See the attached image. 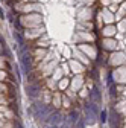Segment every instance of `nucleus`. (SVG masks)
<instances>
[{"label": "nucleus", "mask_w": 126, "mask_h": 128, "mask_svg": "<svg viewBox=\"0 0 126 128\" xmlns=\"http://www.w3.org/2000/svg\"><path fill=\"white\" fill-rule=\"evenodd\" d=\"M62 120H64L62 114L59 113V111H56V113L49 114V116L46 118L44 128H61V126H62Z\"/></svg>", "instance_id": "obj_1"}, {"label": "nucleus", "mask_w": 126, "mask_h": 128, "mask_svg": "<svg viewBox=\"0 0 126 128\" xmlns=\"http://www.w3.org/2000/svg\"><path fill=\"white\" fill-rule=\"evenodd\" d=\"M50 111H52L50 107L43 105V104H37V107H35V118H38V119H46L47 116L50 114Z\"/></svg>", "instance_id": "obj_2"}, {"label": "nucleus", "mask_w": 126, "mask_h": 128, "mask_svg": "<svg viewBox=\"0 0 126 128\" xmlns=\"http://www.w3.org/2000/svg\"><path fill=\"white\" fill-rule=\"evenodd\" d=\"M85 116H87V120L90 124H93L97 118V108L94 104H87L85 105Z\"/></svg>", "instance_id": "obj_3"}, {"label": "nucleus", "mask_w": 126, "mask_h": 128, "mask_svg": "<svg viewBox=\"0 0 126 128\" xmlns=\"http://www.w3.org/2000/svg\"><path fill=\"white\" fill-rule=\"evenodd\" d=\"M21 64H23L24 72L29 73V70H30V58H29V55L26 52H23V55H21Z\"/></svg>", "instance_id": "obj_4"}, {"label": "nucleus", "mask_w": 126, "mask_h": 128, "mask_svg": "<svg viewBox=\"0 0 126 128\" xmlns=\"http://www.w3.org/2000/svg\"><path fill=\"white\" fill-rule=\"evenodd\" d=\"M27 94L32 96V98H37V96L40 94V87L37 84H30L27 86Z\"/></svg>", "instance_id": "obj_5"}, {"label": "nucleus", "mask_w": 126, "mask_h": 128, "mask_svg": "<svg viewBox=\"0 0 126 128\" xmlns=\"http://www.w3.org/2000/svg\"><path fill=\"white\" fill-rule=\"evenodd\" d=\"M90 96H91V99L94 101V102H100V94H99V92H97V88H93L91 90V93H90Z\"/></svg>", "instance_id": "obj_6"}, {"label": "nucleus", "mask_w": 126, "mask_h": 128, "mask_svg": "<svg viewBox=\"0 0 126 128\" xmlns=\"http://www.w3.org/2000/svg\"><path fill=\"white\" fill-rule=\"evenodd\" d=\"M14 37H15V40L18 41V44H20L21 47H24V41H23V37H21V34H20V32H15V34H14Z\"/></svg>", "instance_id": "obj_7"}, {"label": "nucleus", "mask_w": 126, "mask_h": 128, "mask_svg": "<svg viewBox=\"0 0 126 128\" xmlns=\"http://www.w3.org/2000/svg\"><path fill=\"white\" fill-rule=\"evenodd\" d=\"M100 120H102V124L106 120V111H102V113H100Z\"/></svg>", "instance_id": "obj_8"}, {"label": "nucleus", "mask_w": 126, "mask_h": 128, "mask_svg": "<svg viewBox=\"0 0 126 128\" xmlns=\"http://www.w3.org/2000/svg\"><path fill=\"white\" fill-rule=\"evenodd\" d=\"M0 17H2V18L5 17V15H3V11H2V9H0Z\"/></svg>", "instance_id": "obj_9"}, {"label": "nucleus", "mask_w": 126, "mask_h": 128, "mask_svg": "<svg viewBox=\"0 0 126 128\" xmlns=\"http://www.w3.org/2000/svg\"><path fill=\"white\" fill-rule=\"evenodd\" d=\"M73 128H82V125H79V126H73Z\"/></svg>", "instance_id": "obj_10"}, {"label": "nucleus", "mask_w": 126, "mask_h": 128, "mask_svg": "<svg viewBox=\"0 0 126 128\" xmlns=\"http://www.w3.org/2000/svg\"><path fill=\"white\" fill-rule=\"evenodd\" d=\"M15 128H20V126H15Z\"/></svg>", "instance_id": "obj_11"}, {"label": "nucleus", "mask_w": 126, "mask_h": 128, "mask_svg": "<svg viewBox=\"0 0 126 128\" xmlns=\"http://www.w3.org/2000/svg\"><path fill=\"white\" fill-rule=\"evenodd\" d=\"M113 128H114V126H113Z\"/></svg>", "instance_id": "obj_12"}]
</instances>
